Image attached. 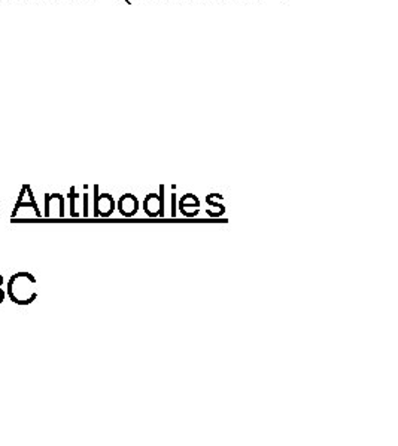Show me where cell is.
Masks as SVG:
<instances>
[{
	"instance_id": "obj_1",
	"label": "cell",
	"mask_w": 398,
	"mask_h": 446,
	"mask_svg": "<svg viewBox=\"0 0 398 446\" xmlns=\"http://www.w3.org/2000/svg\"><path fill=\"white\" fill-rule=\"evenodd\" d=\"M124 2H126L127 5H131V0H124Z\"/></svg>"
}]
</instances>
